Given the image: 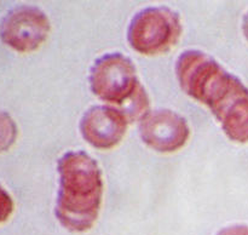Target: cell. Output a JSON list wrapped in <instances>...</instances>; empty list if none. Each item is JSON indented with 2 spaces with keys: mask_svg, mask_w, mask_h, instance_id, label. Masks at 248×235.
Instances as JSON below:
<instances>
[{
  "mask_svg": "<svg viewBox=\"0 0 248 235\" xmlns=\"http://www.w3.org/2000/svg\"><path fill=\"white\" fill-rule=\"evenodd\" d=\"M128 121L118 108L93 106L87 109L80 120L82 138L96 149H111L125 137Z\"/></svg>",
  "mask_w": 248,
  "mask_h": 235,
  "instance_id": "7",
  "label": "cell"
},
{
  "mask_svg": "<svg viewBox=\"0 0 248 235\" xmlns=\"http://www.w3.org/2000/svg\"><path fill=\"white\" fill-rule=\"evenodd\" d=\"M18 135L16 123L9 113L0 110V153L9 150L15 144Z\"/></svg>",
  "mask_w": 248,
  "mask_h": 235,
  "instance_id": "9",
  "label": "cell"
},
{
  "mask_svg": "<svg viewBox=\"0 0 248 235\" xmlns=\"http://www.w3.org/2000/svg\"><path fill=\"white\" fill-rule=\"evenodd\" d=\"M14 200L9 191L0 184V224L6 222L14 212Z\"/></svg>",
  "mask_w": 248,
  "mask_h": 235,
  "instance_id": "10",
  "label": "cell"
},
{
  "mask_svg": "<svg viewBox=\"0 0 248 235\" xmlns=\"http://www.w3.org/2000/svg\"><path fill=\"white\" fill-rule=\"evenodd\" d=\"M51 23L39 7L22 5L10 10L0 23V38L5 45L21 53L38 50L48 38Z\"/></svg>",
  "mask_w": 248,
  "mask_h": 235,
  "instance_id": "5",
  "label": "cell"
},
{
  "mask_svg": "<svg viewBox=\"0 0 248 235\" xmlns=\"http://www.w3.org/2000/svg\"><path fill=\"white\" fill-rule=\"evenodd\" d=\"M176 75L182 90L210 109L230 140L248 142V89L239 78L200 50L178 56Z\"/></svg>",
  "mask_w": 248,
  "mask_h": 235,
  "instance_id": "1",
  "label": "cell"
},
{
  "mask_svg": "<svg viewBox=\"0 0 248 235\" xmlns=\"http://www.w3.org/2000/svg\"><path fill=\"white\" fill-rule=\"evenodd\" d=\"M140 136L145 145L159 153H173L186 144L190 127L171 109L150 110L140 121Z\"/></svg>",
  "mask_w": 248,
  "mask_h": 235,
  "instance_id": "6",
  "label": "cell"
},
{
  "mask_svg": "<svg viewBox=\"0 0 248 235\" xmlns=\"http://www.w3.org/2000/svg\"><path fill=\"white\" fill-rule=\"evenodd\" d=\"M89 82L94 96L115 108L142 86L132 60L121 52H108L97 58L90 69Z\"/></svg>",
  "mask_w": 248,
  "mask_h": 235,
  "instance_id": "4",
  "label": "cell"
},
{
  "mask_svg": "<svg viewBox=\"0 0 248 235\" xmlns=\"http://www.w3.org/2000/svg\"><path fill=\"white\" fill-rule=\"evenodd\" d=\"M182 35V23L173 10L150 6L140 10L131 19L127 41L136 52L155 56L171 50Z\"/></svg>",
  "mask_w": 248,
  "mask_h": 235,
  "instance_id": "3",
  "label": "cell"
},
{
  "mask_svg": "<svg viewBox=\"0 0 248 235\" xmlns=\"http://www.w3.org/2000/svg\"><path fill=\"white\" fill-rule=\"evenodd\" d=\"M119 110L125 115L128 124L133 121H140L148 113H149V96L143 86L138 89V91L128 99L127 102L119 107Z\"/></svg>",
  "mask_w": 248,
  "mask_h": 235,
  "instance_id": "8",
  "label": "cell"
},
{
  "mask_svg": "<svg viewBox=\"0 0 248 235\" xmlns=\"http://www.w3.org/2000/svg\"><path fill=\"white\" fill-rule=\"evenodd\" d=\"M242 31H244L245 38H246L248 41V12L244 17V22H242Z\"/></svg>",
  "mask_w": 248,
  "mask_h": 235,
  "instance_id": "12",
  "label": "cell"
},
{
  "mask_svg": "<svg viewBox=\"0 0 248 235\" xmlns=\"http://www.w3.org/2000/svg\"><path fill=\"white\" fill-rule=\"evenodd\" d=\"M218 235H248V227L247 225H232L218 233Z\"/></svg>",
  "mask_w": 248,
  "mask_h": 235,
  "instance_id": "11",
  "label": "cell"
},
{
  "mask_svg": "<svg viewBox=\"0 0 248 235\" xmlns=\"http://www.w3.org/2000/svg\"><path fill=\"white\" fill-rule=\"evenodd\" d=\"M58 193L55 213L58 222L73 233L91 229L98 219L103 196L102 171L84 150H69L57 161Z\"/></svg>",
  "mask_w": 248,
  "mask_h": 235,
  "instance_id": "2",
  "label": "cell"
}]
</instances>
